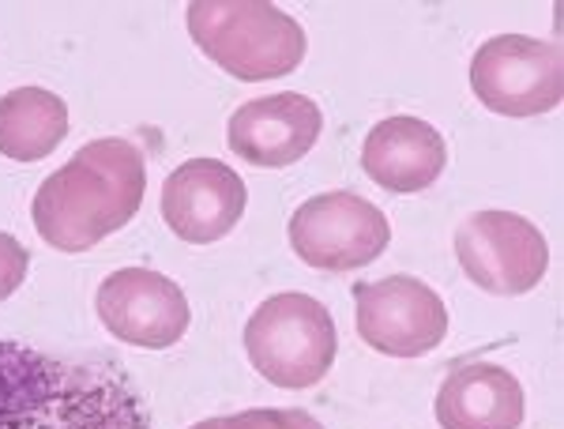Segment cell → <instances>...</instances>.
Here are the masks:
<instances>
[{
	"mask_svg": "<svg viewBox=\"0 0 564 429\" xmlns=\"http://www.w3.org/2000/svg\"><path fill=\"white\" fill-rule=\"evenodd\" d=\"M68 136V106L53 90L15 87L0 98V154L12 162H39Z\"/></svg>",
	"mask_w": 564,
	"mask_h": 429,
	"instance_id": "14",
	"label": "cell"
},
{
	"mask_svg": "<svg viewBox=\"0 0 564 429\" xmlns=\"http://www.w3.org/2000/svg\"><path fill=\"white\" fill-rule=\"evenodd\" d=\"M358 335L388 358H422L448 335V309L441 294L414 276L354 282Z\"/></svg>",
	"mask_w": 564,
	"mask_h": 429,
	"instance_id": "8",
	"label": "cell"
},
{
	"mask_svg": "<svg viewBox=\"0 0 564 429\" xmlns=\"http://www.w3.org/2000/svg\"><path fill=\"white\" fill-rule=\"evenodd\" d=\"M324 114L308 95L282 90V95L252 98L241 109H234L230 129V151L241 154L252 167H294L302 162L313 143L321 140Z\"/></svg>",
	"mask_w": 564,
	"mask_h": 429,
	"instance_id": "11",
	"label": "cell"
},
{
	"mask_svg": "<svg viewBox=\"0 0 564 429\" xmlns=\"http://www.w3.org/2000/svg\"><path fill=\"white\" fill-rule=\"evenodd\" d=\"M193 429H223V418H207V422H196Z\"/></svg>",
	"mask_w": 564,
	"mask_h": 429,
	"instance_id": "17",
	"label": "cell"
},
{
	"mask_svg": "<svg viewBox=\"0 0 564 429\" xmlns=\"http://www.w3.org/2000/svg\"><path fill=\"white\" fill-rule=\"evenodd\" d=\"M188 34L204 57L245 84L290 76L308 50L302 23L268 0H196Z\"/></svg>",
	"mask_w": 564,
	"mask_h": 429,
	"instance_id": "3",
	"label": "cell"
},
{
	"mask_svg": "<svg viewBox=\"0 0 564 429\" xmlns=\"http://www.w3.org/2000/svg\"><path fill=\"white\" fill-rule=\"evenodd\" d=\"M26 268H31V253L12 234H0V301L12 298L23 287Z\"/></svg>",
	"mask_w": 564,
	"mask_h": 429,
	"instance_id": "16",
	"label": "cell"
},
{
	"mask_svg": "<svg viewBox=\"0 0 564 429\" xmlns=\"http://www.w3.org/2000/svg\"><path fill=\"white\" fill-rule=\"evenodd\" d=\"M98 317L121 343L166 351L188 332V298L151 268H121L98 287Z\"/></svg>",
	"mask_w": 564,
	"mask_h": 429,
	"instance_id": "9",
	"label": "cell"
},
{
	"mask_svg": "<svg viewBox=\"0 0 564 429\" xmlns=\"http://www.w3.org/2000/svg\"><path fill=\"white\" fill-rule=\"evenodd\" d=\"M456 257L467 279L486 294H531L550 268L542 230L512 212H478L456 230Z\"/></svg>",
	"mask_w": 564,
	"mask_h": 429,
	"instance_id": "6",
	"label": "cell"
},
{
	"mask_svg": "<svg viewBox=\"0 0 564 429\" xmlns=\"http://www.w3.org/2000/svg\"><path fill=\"white\" fill-rule=\"evenodd\" d=\"M391 223L377 204L354 193H324L305 200L290 218V245L308 268L354 271L388 249Z\"/></svg>",
	"mask_w": 564,
	"mask_h": 429,
	"instance_id": "7",
	"label": "cell"
},
{
	"mask_svg": "<svg viewBox=\"0 0 564 429\" xmlns=\"http://www.w3.org/2000/svg\"><path fill=\"white\" fill-rule=\"evenodd\" d=\"M523 385L489 362L463 365L436 392V422L444 429H520Z\"/></svg>",
	"mask_w": 564,
	"mask_h": 429,
	"instance_id": "13",
	"label": "cell"
},
{
	"mask_svg": "<svg viewBox=\"0 0 564 429\" xmlns=\"http://www.w3.org/2000/svg\"><path fill=\"white\" fill-rule=\"evenodd\" d=\"M223 429H324L302 407H268V410H241L223 418Z\"/></svg>",
	"mask_w": 564,
	"mask_h": 429,
	"instance_id": "15",
	"label": "cell"
},
{
	"mask_svg": "<svg viewBox=\"0 0 564 429\" xmlns=\"http://www.w3.org/2000/svg\"><path fill=\"white\" fill-rule=\"evenodd\" d=\"M444 162H448L444 136L422 117H388L372 125L361 148V167L369 178L399 196L430 189L444 173Z\"/></svg>",
	"mask_w": 564,
	"mask_h": 429,
	"instance_id": "12",
	"label": "cell"
},
{
	"mask_svg": "<svg viewBox=\"0 0 564 429\" xmlns=\"http://www.w3.org/2000/svg\"><path fill=\"white\" fill-rule=\"evenodd\" d=\"M470 87L500 117H539L564 98V57L557 42L500 34L470 61Z\"/></svg>",
	"mask_w": 564,
	"mask_h": 429,
	"instance_id": "5",
	"label": "cell"
},
{
	"mask_svg": "<svg viewBox=\"0 0 564 429\" xmlns=\"http://www.w3.org/2000/svg\"><path fill=\"white\" fill-rule=\"evenodd\" d=\"M148 193L143 154L132 140H95L79 148L34 193V230L61 253H87L129 226Z\"/></svg>",
	"mask_w": 564,
	"mask_h": 429,
	"instance_id": "2",
	"label": "cell"
},
{
	"mask_svg": "<svg viewBox=\"0 0 564 429\" xmlns=\"http://www.w3.org/2000/svg\"><path fill=\"white\" fill-rule=\"evenodd\" d=\"M245 181L218 159L181 162L162 185V218L181 242L212 245L245 215Z\"/></svg>",
	"mask_w": 564,
	"mask_h": 429,
	"instance_id": "10",
	"label": "cell"
},
{
	"mask_svg": "<svg viewBox=\"0 0 564 429\" xmlns=\"http://www.w3.org/2000/svg\"><path fill=\"white\" fill-rule=\"evenodd\" d=\"M0 429H151V418L117 365L0 340Z\"/></svg>",
	"mask_w": 564,
	"mask_h": 429,
	"instance_id": "1",
	"label": "cell"
},
{
	"mask_svg": "<svg viewBox=\"0 0 564 429\" xmlns=\"http://www.w3.org/2000/svg\"><path fill=\"white\" fill-rule=\"evenodd\" d=\"M245 354L263 380L279 388H313L339 354L332 313L308 294L268 298L245 324Z\"/></svg>",
	"mask_w": 564,
	"mask_h": 429,
	"instance_id": "4",
	"label": "cell"
}]
</instances>
